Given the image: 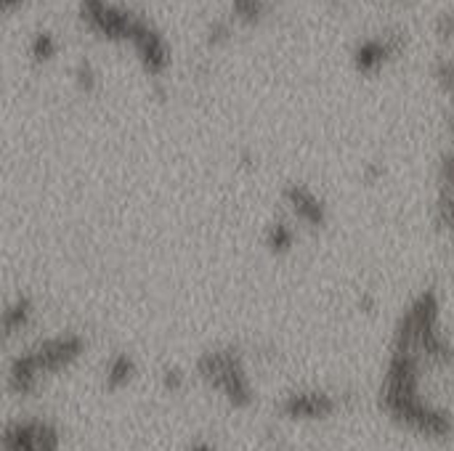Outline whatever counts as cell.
I'll return each instance as SVG.
<instances>
[{
    "label": "cell",
    "mask_w": 454,
    "mask_h": 451,
    "mask_svg": "<svg viewBox=\"0 0 454 451\" xmlns=\"http://www.w3.org/2000/svg\"><path fill=\"white\" fill-rule=\"evenodd\" d=\"M410 48V32L404 27H383L378 32H367L351 45V69L362 77H375L399 61Z\"/></svg>",
    "instance_id": "obj_1"
},
{
    "label": "cell",
    "mask_w": 454,
    "mask_h": 451,
    "mask_svg": "<svg viewBox=\"0 0 454 451\" xmlns=\"http://www.w3.org/2000/svg\"><path fill=\"white\" fill-rule=\"evenodd\" d=\"M200 377L218 393L226 396L231 407H250L253 404V388L245 375V364L237 351H210L197 364Z\"/></svg>",
    "instance_id": "obj_2"
},
{
    "label": "cell",
    "mask_w": 454,
    "mask_h": 451,
    "mask_svg": "<svg viewBox=\"0 0 454 451\" xmlns=\"http://www.w3.org/2000/svg\"><path fill=\"white\" fill-rule=\"evenodd\" d=\"M282 213L303 231V234H319L330 223V205L327 199L303 181H290L282 186Z\"/></svg>",
    "instance_id": "obj_3"
},
{
    "label": "cell",
    "mask_w": 454,
    "mask_h": 451,
    "mask_svg": "<svg viewBox=\"0 0 454 451\" xmlns=\"http://www.w3.org/2000/svg\"><path fill=\"white\" fill-rule=\"evenodd\" d=\"M338 412V401L327 393H293L282 401V415L290 420H325Z\"/></svg>",
    "instance_id": "obj_4"
},
{
    "label": "cell",
    "mask_w": 454,
    "mask_h": 451,
    "mask_svg": "<svg viewBox=\"0 0 454 451\" xmlns=\"http://www.w3.org/2000/svg\"><path fill=\"white\" fill-rule=\"evenodd\" d=\"M301 237H303V231L282 213L279 218H274V221L266 226V231H263V247H266L271 255L285 258V255H290V253L298 247Z\"/></svg>",
    "instance_id": "obj_5"
},
{
    "label": "cell",
    "mask_w": 454,
    "mask_h": 451,
    "mask_svg": "<svg viewBox=\"0 0 454 451\" xmlns=\"http://www.w3.org/2000/svg\"><path fill=\"white\" fill-rule=\"evenodd\" d=\"M431 77L447 101V125L454 130V56H447V53L436 56L431 61Z\"/></svg>",
    "instance_id": "obj_6"
},
{
    "label": "cell",
    "mask_w": 454,
    "mask_h": 451,
    "mask_svg": "<svg viewBox=\"0 0 454 451\" xmlns=\"http://www.w3.org/2000/svg\"><path fill=\"white\" fill-rule=\"evenodd\" d=\"M61 51V40L59 35L51 29V27H37L32 35H29V43H27V53L32 58V64L37 66H45L51 64Z\"/></svg>",
    "instance_id": "obj_7"
},
{
    "label": "cell",
    "mask_w": 454,
    "mask_h": 451,
    "mask_svg": "<svg viewBox=\"0 0 454 451\" xmlns=\"http://www.w3.org/2000/svg\"><path fill=\"white\" fill-rule=\"evenodd\" d=\"M234 32H237V21L229 13H218L205 24L202 43H205L207 51H218V48H226L234 40Z\"/></svg>",
    "instance_id": "obj_8"
},
{
    "label": "cell",
    "mask_w": 454,
    "mask_h": 451,
    "mask_svg": "<svg viewBox=\"0 0 454 451\" xmlns=\"http://www.w3.org/2000/svg\"><path fill=\"white\" fill-rule=\"evenodd\" d=\"M269 0H229L226 13L237 21V27H258L269 16Z\"/></svg>",
    "instance_id": "obj_9"
},
{
    "label": "cell",
    "mask_w": 454,
    "mask_h": 451,
    "mask_svg": "<svg viewBox=\"0 0 454 451\" xmlns=\"http://www.w3.org/2000/svg\"><path fill=\"white\" fill-rule=\"evenodd\" d=\"M133 377H136V362L128 354H117L109 359L106 372H104L106 391H122L125 385H130Z\"/></svg>",
    "instance_id": "obj_10"
},
{
    "label": "cell",
    "mask_w": 454,
    "mask_h": 451,
    "mask_svg": "<svg viewBox=\"0 0 454 451\" xmlns=\"http://www.w3.org/2000/svg\"><path fill=\"white\" fill-rule=\"evenodd\" d=\"M32 316H35V306H32V300L29 298H24V295H19L5 311H3V330H5V335L11 338V335H16V332H21V330H27L29 324H32Z\"/></svg>",
    "instance_id": "obj_11"
},
{
    "label": "cell",
    "mask_w": 454,
    "mask_h": 451,
    "mask_svg": "<svg viewBox=\"0 0 454 451\" xmlns=\"http://www.w3.org/2000/svg\"><path fill=\"white\" fill-rule=\"evenodd\" d=\"M72 82L80 93H93L98 88V69L88 56H80L72 66Z\"/></svg>",
    "instance_id": "obj_12"
},
{
    "label": "cell",
    "mask_w": 454,
    "mask_h": 451,
    "mask_svg": "<svg viewBox=\"0 0 454 451\" xmlns=\"http://www.w3.org/2000/svg\"><path fill=\"white\" fill-rule=\"evenodd\" d=\"M436 194L454 197V144L439 157V165H436Z\"/></svg>",
    "instance_id": "obj_13"
},
{
    "label": "cell",
    "mask_w": 454,
    "mask_h": 451,
    "mask_svg": "<svg viewBox=\"0 0 454 451\" xmlns=\"http://www.w3.org/2000/svg\"><path fill=\"white\" fill-rule=\"evenodd\" d=\"M434 35L442 43H454V8H442L434 16Z\"/></svg>",
    "instance_id": "obj_14"
},
{
    "label": "cell",
    "mask_w": 454,
    "mask_h": 451,
    "mask_svg": "<svg viewBox=\"0 0 454 451\" xmlns=\"http://www.w3.org/2000/svg\"><path fill=\"white\" fill-rule=\"evenodd\" d=\"M184 383H186V377H184V372H178V369H168V372L162 375V385H165V391H170V393H178V391L184 388Z\"/></svg>",
    "instance_id": "obj_15"
},
{
    "label": "cell",
    "mask_w": 454,
    "mask_h": 451,
    "mask_svg": "<svg viewBox=\"0 0 454 451\" xmlns=\"http://www.w3.org/2000/svg\"><path fill=\"white\" fill-rule=\"evenodd\" d=\"M362 175H364V181H367V183H378V181L386 175V167H383L380 162H367V165H364V170H362Z\"/></svg>",
    "instance_id": "obj_16"
},
{
    "label": "cell",
    "mask_w": 454,
    "mask_h": 451,
    "mask_svg": "<svg viewBox=\"0 0 454 451\" xmlns=\"http://www.w3.org/2000/svg\"><path fill=\"white\" fill-rule=\"evenodd\" d=\"M27 0H0V5H3V11L5 13H11V11H16V8H21Z\"/></svg>",
    "instance_id": "obj_17"
},
{
    "label": "cell",
    "mask_w": 454,
    "mask_h": 451,
    "mask_svg": "<svg viewBox=\"0 0 454 451\" xmlns=\"http://www.w3.org/2000/svg\"><path fill=\"white\" fill-rule=\"evenodd\" d=\"M189 451H215L207 441H197V444H192V449Z\"/></svg>",
    "instance_id": "obj_18"
}]
</instances>
